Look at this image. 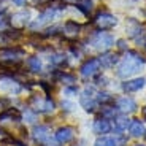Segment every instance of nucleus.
Returning <instances> with one entry per match:
<instances>
[{
  "mask_svg": "<svg viewBox=\"0 0 146 146\" xmlns=\"http://www.w3.org/2000/svg\"><path fill=\"white\" fill-rule=\"evenodd\" d=\"M95 146H117L116 138H110V137H100L95 140Z\"/></svg>",
  "mask_w": 146,
  "mask_h": 146,
  "instance_id": "4be33fe9",
  "label": "nucleus"
},
{
  "mask_svg": "<svg viewBox=\"0 0 146 146\" xmlns=\"http://www.w3.org/2000/svg\"><path fill=\"white\" fill-rule=\"evenodd\" d=\"M143 116L146 117V108H143Z\"/></svg>",
  "mask_w": 146,
  "mask_h": 146,
  "instance_id": "72a5a7b5",
  "label": "nucleus"
},
{
  "mask_svg": "<svg viewBox=\"0 0 146 146\" xmlns=\"http://www.w3.org/2000/svg\"><path fill=\"white\" fill-rule=\"evenodd\" d=\"M32 105H33V111H40V113H52L56 110V103L51 97H33L32 99Z\"/></svg>",
  "mask_w": 146,
  "mask_h": 146,
  "instance_id": "423d86ee",
  "label": "nucleus"
},
{
  "mask_svg": "<svg viewBox=\"0 0 146 146\" xmlns=\"http://www.w3.org/2000/svg\"><path fill=\"white\" fill-rule=\"evenodd\" d=\"M100 70V60L99 59H89V60H86V62L81 65L80 68V73L83 78H91L94 76V75H97Z\"/></svg>",
  "mask_w": 146,
  "mask_h": 146,
  "instance_id": "9d476101",
  "label": "nucleus"
},
{
  "mask_svg": "<svg viewBox=\"0 0 146 146\" xmlns=\"http://www.w3.org/2000/svg\"><path fill=\"white\" fill-rule=\"evenodd\" d=\"M22 57H26V52L19 48H2L0 49V64L5 67L19 65Z\"/></svg>",
  "mask_w": 146,
  "mask_h": 146,
  "instance_id": "f03ea898",
  "label": "nucleus"
},
{
  "mask_svg": "<svg viewBox=\"0 0 146 146\" xmlns=\"http://www.w3.org/2000/svg\"><path fill=\"white\" fill-rule=\"evenodd\" d=\"M95 99H97V102H100V103H110L111 100H113L111 97H110V94H99Z\"/></svg>",
  "mask_w": 146,
  "mask_h": 146,
  "instance_id": "a878e982",
  "label": "nucleus"
},
{
  "mask_svg": "<svg viewBox=\"0 0 146 146\" xmlns=\"http://www.w3.org/2000/svg\"><path fill=\"white\" fill-rule=\"evenodd\" d=\"M141 30H143V27L140 26L138 22H132V26L129 27V33H130V36H137L140 33V35H141Z\"/></svg>",
  "mask_w": 146,
  "mask_h": 146,
  "instance_id": "393cba45",
  "label": "nucleus"
},
{
  "mask_svg": "<svg viewBox=\"0 0 146 146\" xmlns=\"http://www.w3.org/2000/svg\"><path fill=\"white\" fill-rule=\"evenodd\" d=\"M59 13H60L59 10H54V8H46V10H44L43 13L36 18V21L32 24V29L35 30L36 27H41V26H44V24H48V22H51L54 18H57V16H59Z\"/></svg>",
  "mask_w": 146,
  "mask_h": 146,
  "instance_id": "9b49d317",
  "label": "nucleus"
},
{
  "mask_svg": "<svg viewBox=\"0 0 146 146\" xmlns=\"http://www.w3.org/2000/svg\"><path fill=\"white\" fill-rule=\"evenodd\" d=\"M117 48H119L121 51H124L125 48H127L125 46V40H117Z\"/></svg>",
  "mask_w": 146,
  "mask_h": 146,
  "instance_id": "7c9ffc66",
  "label": "nucleus"
},
{
  "mask_svg": "<svg viewBox=\"0 0 146 146\" xmlns=\"http://www.w3.org/2000/svg\"><path fill=\"white\" fill-rule=\"evenodd\" d=\"M143 65H145V57L141 54H138L137 51H127L125 57L122 59V62L117 67V76L129 78L138 73Z\"/></svg>",
  "mask_w": 146,
  "mask_h": 146,
  "instance_id": "f257e3e1",
  "label": "nucleus"
},
{
  "mask_svg": "<svg viewBox=\"0 0 146 146\" xmlns=\"http://www.w3.org/2000/svg\"><path fill=\"white\" fill-rule=\"evenodd\" d=\"M11 2H13L15 5H18V7H22V5L26 3V0H11Z\"/></svg>",
  "mask_w": 146,
  "mask_h": 146,
  "instance_id": "2f4dec72",
  "label": "nucleus"
},
{
  "mask_svg": "<svg viewBox=\"0 0 146 146\" xmlns=\"http://www.w3.org/2000/svg\"><path fill=\"white\" fill-rule=\"evenodd\" d=\"M137 146H143V145H137Z\"/></svg>",
  "mask_w": 146,
  "mask_h": 146,
  "instance_id": "c9c22d12",
  "label": "nucleus"
},
{
  "mask_svg": "<svg viewBox=\"0 0 146 146\" xmlns=\"http://www.w3.org/2000/svg\"><path fill=\"white\" fill-rule=\"evenodd\" d=\"M92 22H94V26L99 30H110L117 24V19L113 15H110L108 11H100V13L95 15Z\"/></svg>",
  "mask_w": 146,
  "mask_h": 146,
  "instance_id": "20e7f679",
  "label": "nucleus"
},
{
  "mask_svg": "<svg viewBox=\"0 0 146 146\" xmlns=\"http://www.w3.org/2000/svg\"><path fill=\"white\" fill-rule=\"evenodd\" d=\"M75 133L76 130L70 125H64V127H59L54 133V138L59 145H65V143H70L73 138H75Z\"/></svg>",
  "mask_w": 146,
  "mask_h": 146,
  "instance_id": "6e6552de",
  "label": "nucleus"
},
{
  "mask_svg": "<svg viewBox=\"0 0 146 146\" xmlns=\"http://www.w3.org/2000/svg\"><path fill=\"white\" fill-rule=\"evenodd\" d=\"M97 95H94V91L92 89H84L83 92H81V95H80V103H81V106H83L86 111H92L94 110V106H95V102H97V99H95Z\"/></svg>",
  "mask_w": 146,
  "mask_h": 146,
  "instance_id": "f8f14e48",
  "label": "nucleus"
},
{
  "mask_svg": "<svg viewBox=\"0 0 146 146\" xmlns=\"http://www.w3.org/2000/svg\"><path fill=\"white\" fill-rule=\"evenodd\" d=\"M129 124H130V121L127 119V117L121 116V117H116V121H114V132L116 133H122L124 130H127Z\"/></svg>",
  "mask_w": 146,
  "mask_h": 146,
  "instance_id": "6ab92c4d",
  "label": "nucleus"
},
{
  "mask_svg": "<svg viewBox=\"0 0 146 146\" xmlns=\"http://www.w3.org/2000/svg\"><path fill=\"white\" fill-rule=\"evenodd\" d=\"M10 138V133L7 132V129H3L0 125V141H3V140H8Z\"/></svg>",
  "mask_w": 146,
  "mask_h": 146,
  "instance_id": "c756f323",
  "label": "nucleus"
},
{
  "mask_svg": "<svg viewBox=\"0 0 146 146\" xmlns=\"http://www.w3.org/2000/svg\"><path fill=\"white\" fill-rule=\"evenodd\" d=\"M32 138L35 143L43 146H56V143H57L51 140V130L48 125H35L32 130Z\"/></svg>",
  "mask_w": 146,
  "mask_h": 146,
  "instance_id": "7ed1b4c3",
  "label": "nucleus"
},
{
  "mask_svg": "<svg viewBox=\"0 0 146 146\" xmlns=\"http://www.w3.org/2000/svg\"><path fill=\"white\" fill-rule=\"evenodd\" d=\"M26 65H27V68L30 70V72H33V73H38V72H41V60L36 56H32V57H29L26 60Z\"/></svg>",
  "mask_w": 146,
  "mask_h": 146,
  "instance_id": "aec40b11",
  "label": "nucleus"
},
{
  "mask_svg": "<svg viewBox=\"0 0 146 146\" xmlns=\"http://www.w3.org/2000/svg\"><path fill=\"white\" fill-rule=\"evenodd\" d=\"M116 108L119 110V111H122V113H133L137 110V102L132 97H119V99L116 100Z\"/></svg>",
  "mask_w": 146,
  "mask_h": 146,
  "instance_id": "ddd939ff",
  "label": "nucleus"
},
{
  "mask_svg": "<svg viewBox=\"0 0 146 146\" xmlns=\"http://www.w3.org/2000/svg\"><path fill=\"white\" fill-rule=\"evenodd\" d=\"M49 62H51L52 65H64V64L67 62V57L64 54H52L51 57H49Z\"/></svg>",
  "mask_w": 146,
  "mask_h": 146,
  "instance_id": "5701e85b",
  "label": "nucleus"
},
{
  "mask_svg": "<svg viewBox=\"0 0 146 146\" xmlns=\"http://www.w3.org/2000/svg\"><path fill=\"white\" fill-rule=\"evenodd\" d=\"M24 119H26V122H29V124H33V122L38 119L36 111H33V110H26V111H24Z\"/></svg>",
  "mask_w": 146,
  "mask_h": 146,
  "instance_id": "b1692460",
  "label": "nucleus"
},
{
  "mask_svg": "<svg viewBox=\"0 0 146 146\" xmlns=\"http://www.w3.org/2000/svg\"><path fill=\"white\" fill-rule=\"evenodd\" d=\"M5 146H26V143H22L21 141V140H10V138H8V143H7V145H5Z\"/></svg>",
  "mask_w": 146,
  "mask_h": 146,
  "instance_id": "c85d7f7f",
  "label": "nucleus"
},
{
  "mask_svg": "<svg viewBox=\"0 0 146 146\" xmlns=\"http://www.w3.org/2000/svg\"><path fill=\"white\" fill-rule=\"evenodd\" d=\"M33 2H35V3H43L44 0H33Z\"/></svg>",
  "mask_w": 146,
  "mask_h": 146,
  "instance_id": "473e14b6",
  "label": "nucleus"
},
{
  "mask_svg": "<svg viewBox=\"0 0 146 146\" xmlns=\"http://www.w3.org/2000/svg\"><path fill=\"white\" fill-rule=\"evenodd\" d=\"M22 89V86L15 81L13 78H0V94H5V95H13V94H19Z\"/></svg>",
  "mask_w": 146,
  "mask_h": 146,
  "instance_id": "0eeeda50",
  "label": "nucleus"
},
{
  "mask_svg": "<svg viewBox=\"0 0 146 146\" xmlns=\"http://www.w3.org/2000/svg\"><path fill=\"white\" fill-rule=\"evenodd\" d=\"M73 146H80V145H73Z\"/></svg>",
  "mask_w": 146,
  "mask_h": 146,
  "instance_id": "f704fd0d",
  "label": "nucleus"
},
{
  "mask_svg": "<svg viewBox=\"0 0 146 146\" xmlns=\"http://www.w3.org/2000/svg\"><path fill=\"white\" fill-rule=\"evenodd\" d=\"M145 84H146L145 78H135V80H129L125 83H122V89L125 92H137L145 88Z\"/></svg>",
  "mask_w": 146,
  "mask_h": 146,
  "instance_id": "2eb2a0df",
  "label": "nucleus"
},
{
  "mask_svg": "<svg viewBox=\"0 0 146 146\" xmlns=\"http://www.w3.org/2000/svg\"><path fill=\"white\" fill-rule=\"evenodd\" d=\"M129 133L132 137H135V138H140V137H145L146 133V127L140 119H133L130 121V124H129Z\"/></svg>",
  "mask_w": 146,
  "mask_h": 146,
  "instance_id": "4468645a",
  "label": "nucleus"
},
{
  "mask_svg": "<svg viewBox=\"0 0 146 146\" xmlns=\"http://www.w3.org/2000/svg\"><path fill=\"white\" fill-rule=\"evenodd\" d=\"M60 106H62L64 111H73V108H75V105H73L72 102H68V100H62Z\"/></svg>",
  "mask_w": 146,
  "mask_h": 146,
  "instance_id": "cd10ccee",
  "label": "nucleus"
},
{
  "mask_svg": "<svg viewBox=\"0 0 146 146\" xmlns=\"http://www.w3.org/2000/svg\"><path fill=\"white\" fill-rule=\"evenodd\" d=\"M62 30H64V35H65L67 38H76V36L80 35L81 26L75 21H67L65 24H64Z\"/></svg>",
  "mask_w": 146,
  "mask_h": 146,
  "instance_id": "dca6fc26",
  "label": "nucleus"
},
{
  "mask_svg": "<svg viewBox=\"0 0 146 146\" xmlns=\"http://www.w3.org/2000/svg\"><path fill=\"white\" fill-rule=\"evenodd\" d=\"M111 130V124L106 117H100V119L94 121V132L99 133V135H105Z\"/></svg>",
  "mask_w": 146,
  "mask_h": 146,
  "instance_id": "f3484780",
  "label": "nucleus"
},
{
  "mask_svg": "<svg viewBox=\"0 0 146 146\" xmlns=\"http://www.w3.org/2000/svg\"><path fill=\"white\" fill-rule=\"evenodd\" d=\"M29 18H30L29 11H18V13H15V15H11L10 26L15 30H22L27 24H29Z\"/></svg>",
  "mask_w": 146,
  "mask_h": 146,
  "instance_id": "1a4fd4ad",
  "label": "nucleus"
},
{
  "mask_svg": "<svg viewBox=\"0 0 146 146\" xmlns=\"http://www.w3.org/2000/svg\"><path fill=\"white\" fill-rule=\"evenodd\" d=\"M103 116H106V117H116V110H114L113 106H108V108L103 110Z\"/></svg>",
  "mask_w": 146,
  "mask_h": 146,
  "instance_id": "bb28decb",
  "label": "nucleus"
},
{
  "mask_svg": "<svg viewBox=\"0 0 146 146\" xmlns=\"http://www.w3.org/2000/svg\"><path fill=\"white\" fill-rule=\"evenodd\" d=\"M57 80L60 81L62 84H65V86H73V84L76 83V78L73 76V75H70V73H64V72L57 73Z\"/></svg>",
  "mask_w": 146,
  "mask_h": 146,
  "instance_id": "412c9836",
  "label": "nucleus"
},
{
  "mask_svg": "<svg viewBox=\"0 0 146 146\" xmlns=\"http://www.w3.org/2000/svg\"><path fill=\"white\" fill-rule=\"evenodd\" d=\"M91 44L94 46V49L105 51V49H108L110 46H113L114 44V38H113V35H110V33L100 30V32H97L94 36H92Z\"/></svg>",
  "mask_w": 146,
  "mask_h": 146,
  "instance_id": "39448f33",
  "label": "nucleus"
},
{
  "mask_svg": "<svg viewBox=\"0 0 146 146\" xmlns=\"http://www.w3.org/2000/svg\"><path fill=\"white\" fill-rule=\"evenodd\" d=\"M99 60H100V65L102 67H105V68H113L117 64L119 57H117V54H113V52H105V54L100 56Z\"/></svg>",
  "mask_w": 146,
  "mask_h": 146,
  "instance_id": "a211bd4d",
  "label": "nucleus"
}]
</instances>
